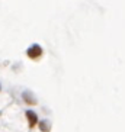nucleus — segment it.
<instances>
[{
  "instance_id": "nucleus-1",
  "label": "nucleus",
  "mask_w": 125,
  "mask_h": 132,
  "mask_svg": "<svg viewBox=\"0 0 125 132\" xmlns=\"http://www.w3.org/2000/svg\"><path fill=\"white\" fill-rule=\"evenodd\" d=\"M26 55L32 60H36V58H39V57L42 55V48L39 47L38 44H32L31 47L26 50Z\"/></svg>"
},
{
  "instance_id": "nucleus-4",
  "label": "nucleus",
  "mask_w": 125,
  "mask_h": 132,
  "mask_svg": "<svg viewBox=\"0 0 125 132\" xmlns=\"http://www.w3.org/2000/svg\"><path fill=\"white\" fill-rule=\"evenodd\" d=\"M24 99L26 102H29V105H35L36 100H35V97L31 94V92H28V93H24Z\"/></svg>"
},
{
  "instance_id": "nucleus-2",
  "label": "nucleus",
  "mask_w": 125,
  "mask_h": 132,
  "mask_svg": "<svg viewBox=\"0 0 125 132\" xmlns=\"http://www.w3.org/2000/svg\"><path fill=\"white\" fill-rule=\"evenodd\" d=\"M26 119L29 120V126L31 128H34L36 123H38V116H36V113L34 112V110H26Z\"/></svg>"
},
{
  "instance_id": "nucleus-5",
  "label": "nucleus",
  "mask_w": 125,
  "mask_h": 132,
  "mask_svg": "<svg viewBox=\"0 0 125 132\" xmlns=\"http://www.w3.org/2000/svg\"><path fill=\"white\" fill-rule=\"evenodd\" d=\"M0 89H2V87H0Z\"/></svg>"
},
{
  "instance_id": "nucleus-3",
  "label": "nucleus",
  "mask_w": 125,
  "mask_h": 132,
  "mask_svg": "<svg viewBox=\"0 0 125 132\" xmlns=\"http://www.w3.org/2000/svg\"><path fill=\"white\" fill-rule=\"evenodd\" d=\"M39 129L42 132H50V129H51L50 122H48V120H41V122H39Z\"/></svg>"
}]
</instances>
